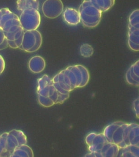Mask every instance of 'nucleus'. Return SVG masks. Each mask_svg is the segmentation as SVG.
Wrapping results in <instances>:
<instances>
[{
	"instance_id": "obj_1",
	"label": "nucleus",
	"mask_w": 139,
	"mask_h": 157,
	"mask_svg": "<svg viewBox=\"0 0 139 157\" xmlns=\"http://www.w3.org/2000/svg\"><path fill=\"white\" fill-rule=\"evenodd\" d=\"M89 78L88 69L83 65H77L60 71L53 77L52 82L58 93L67 94L74 89L85 86Z\"/></svg>"
},
{
	"instance_id": "obj_2",
	"label": "nucleus",
	"mask_w": 139,
	"mask_h": 157,
	"mask_svg": "<svg viewBox=\"0 0 139 157\" xmlns=\"http://www.w3.org/2000/svg\"><path fill=\"white\" fill-rule=\"evenodd\" d=\"M0 28L7 39L8 46L14 49L19 48L24 32L19 17L8 8L0 9Z\"/></svg>"
},
{
	"instance_id": "obj_3",
	"label": "nucleus",
	"mask_w": 139,
	"mask_h": 157,
	"mask_svg": "<svg viewBox=\"0 0 139 157\" xmlns=\"http://www.w3.org/2000/svg\"><path fill=\"white\" fill-rule=\"evenodd\" d=\"M81 22L84 27L94 28L101 22L102 12L92 4L90 0H83L78 9Z\"/></svg>"
},
{
	"instance_id": "obj_4",
	"label": "nucleus",
	"mask_w": 139,
	"mask_h": 157,
	"mask_svg": "<svg viewBox=\"0 0 139 157\" xmlns=\"http://www.w3.org/2000/svg\"><path fill=\"white\" fill-rule=\"evenodd\" d=\"M42 43V35L39 31L37 29L26 31L23 36L21 45L19 48L26 52H34L40 48Z\"/></svg>"
},
{
	"instance_id": "obj_5",
	"label": "nucleus",
	"mask_w": 139,
	"mask_h": 157,
	"mask_svg": "<svg viewBox=\"0 0 139 157\" xmlns=\"http://www.w3.org/2000/svg\"><path fill=\"white\" fill-rule=\"evenodd\" d=\"M19 20L24 31L36 30L40 25L41 15L38 10L28 9L21 12Z\"/></svg>"
},
{
	"instance_id": "obj_6",
	"label": "nucleus",
	"mask_w": 139,
	"mask_h": 157,
	"mask_svg": "<svg viewBox=\"0 0 139 157\" xmlns=\"http://www.w3.org/2000/svg\"><path fill=\"white\" fill-rule=\"evenodd\" d=\"M64 11L62 0H46L42 5V12L47 18L54 19L59 17Z\"/></svg>"
},
{
	"instance_id": "obj_7",
	"label": "nucleus",
	"mask_w": 139,
	"mask_h": 157,
	"mask_svg": "<svg viewBox=\"0 0 139 157\" xmlns=\"http://www.w3.org/2000/svg\"><path fill=\"white\" fill-rule=\"evenodd\" d=\"M128 45L134 51L139 50V28L128 25Z\"/></svg>"
},
{
	"instance_id": "obj_8",
	"label": "nucleus",
	"mask_w": 139,
	"mask_h": 157,
	"mask_svg": "<svg viewBox=\"0 0 139 157\" xmlns=\"http://www.w3.org/2000/svg\"><path fill=\"white\" fill-rule=\"evenodd\" d=\"M62 17L65 22L70 26H76L81 22L78 10L72 8H66L63 11Z\"/></svg>"
},
{
	"instance_id": "obj_9",
	"label": "nucleus",
	"mask_w": 139,
	"mask_h": 157,
	"mask_svg": "<svg viewBox=\"0 0 139 157\" xmlns=\"http://www.w3.org/2000/svg\"><path fill=\"white\" fill-rule=\"evenodd\" d=\"M139 60H137L135 63L132 65L128 70L126 75L127 83L137 87L139 86Z\"/></svg>"
},
{
	"instance_id": "obj_10",
	"label": "nucleus",
	"mask_w": 139,
	"mask_h": 157,
	"mask_svg": "<svg viewBox=\"0 0 139 157\" xmlns=\"http://www.w3.org/2000/svg\"><path fill=\"white\" fill-rule=\"evenodd\" d=\"M45 60L39 56H36L32 57L28 62L29 69L35 74L41 72L45 69Z\"/></svg>"
},
{
	"instance_id": "obj_11",
	"label": "nucleus",
	"mask_w": 139,
	"mask_h": 157,
	"mask_svg": "<svg viewBox=\"0 0 139 157\" xmlns=\"http://www.w3.org/2000/svg\"><path fill=\"white\" fill-rule=\"evenodd\" d=\"M17 9L20 12L28 9H34L39 10L40 8L38 0H17Z\"/></svg>"
},
{
	"instance_id": "obj_12",
	"label": "nucleus",
	"mask_w": 139,
	"mask_h": 157,
	"mask_svg": "<svg viewBox=\"0 0 139 157\" xmlns=\"http://www.w3.org/2000/svg\"><path fill=\"white\" fill-rule=\"evenodd\" d=\"M139 147L137 145H130L120 148L118 156L120 157H139Z\"/></svg>"
},
{
	"instance_id": "obj_13",
	"label": "nucleus",
	"mask_w": 139,
	"mask_h": 157,
	"mask_svg": "<svg viewBox=\"0 0 139 157\" xmlns=\"http://www.w3.org/2000/svg\"><path fill=\"white\" fill-rule=\"evenodd\" d=\"M92 4L102 12L111 10L115 5V0H90Z\"/></svg>"
},
{
	"instance_id": "obj_14",
	"label": "nucleus",
	"mask_w": 139,
	"mask_h": 157,
	"mask_svg": "<svg viewBox=\"0 0 139 157\" xmlns=\"http://www.w3.org/2000/svg\"><path fill=\"white\" fill-rule=\"evenodd\" d=\"M33 156V152L31 147L26 144H24L17 146L10 157H31Z\"/></svg>"
},
{
	"instance_id": "obj_15",
	"label": "nucleus",
	"mask_w": 139,
	"mask_h": 157,
	"mask_svg": "<svg viewBox=\"0 0 139 157\" xmlns=\"http://www.w3.org/2000/svg\"><path fill=\"white\" fill-rule=\"evenodd\" d=\"M8 133L5 132L0 135V157H10L7 150V136Z\"/></svg>"
},
{
	"instance_id": "obj_16",
	"label": "nucleus",
	"mask_w": 139,
	"mask_h": 157,
	"mask_svg": "<svg viewBox=\"0 0 139 157\" xmlns=\"http://www.w3.org/2000/svg\"><path fill=\"white\" fill-rule=\"evenodd\" d=\"M123 122H115L106 127L105 129H104L103 134L108 141L110 142L111 136L113 135L114 132L118 128V127L122 124Z\"/></svg>"
},
{
	"instance_id": "obj_17",
	"label": "nucleus",
	"mask_w": 139,
	"mask_h": 157,
	"mask_svg": "<svg viewBox=\"0 0 139 157\" xmlns=\"http://www.w3.org/2000/svg\"><path fill=\"white\" fill-rule=\"evenodd\" d=\"M7 145L8 151L9 153L10 156L17 146H19V143L17 140V138H15V136L13 134L9 132L8 133L7 136Z\"/></svg>"
},
{
	"instance_id": "obj_18",
	"label": "nucleus",
	"mask_w": 139,
	"mask_h": 157,
	"mask_svg": "<svg viewBox=\"0 0 139 157\" xmlns=\"http://www.w3.org/2000/svg\"><path fill=\"white\" fill-rule=\"evenodd\" d=\"M128 25L134 27L139 28V10H134L131 13L128 17Z\"/></svg>"
},
{
	"instance_id": "obj_19",
	"label": "nucleus",
	"mask_w": 139,
	"mask_h": 157,
	"mask_svg": "<svg viewBox=\"0 0 139 157\" xmlns=\"http://www.w3.org/2000/svg\"><path fill=\"white\" fill-rule=\"evenodd\" d=\"M80 53L84 58H89L94 53V48L88 44H84L80 47Z\"/></svg>"
},
{
	"instance_id": "obj_20",
	"label": "nucleus",
	"mask_w": 139,
	"mask_h": 157,
	"mask_svg": "<svg viewBox=\"0 0 139 157\" xmlns=\"http://www.w3.org/2000/svg\"><path fill=\"white\" fill-rule=\"evenodd\" d=\"M9 133L12 134L17 138V140L19 143V145H24L27 144V137L23 132L20 130L13 129L9 132Z\"/></svg>"
},
{
	"instance_id": "obj_21",
	"label": "nucleus",
	"mask_w": 139,
	"mask_h": 157,
	"mask_svg": "<svg viewBox=\"0 0 139 157\" xmlns=\"http://www.w3.org/2000/svg\"><path fill=\"white\" fill-rule=\"evenodd\" d=\"M39 102L45 107H50L54 105V103L52 100L49 98H45L41 96L38 95Z\"/></svg>"
},
{
	"instance_id": "obj_22",
	"label": "nucleus",
	"mask_w": 139,
	"mask_h": 157,
	"mask_svg": "<svg viewBox=\"0 0 139 157\" xmlns=\"http://www.w3.org/2000/svg\"><path fill=\"white\" fill-rule=\"evenodd\" d=\"M139 98H137L136 100H135L133 102V108L135 114L137 116V118L139 117Z\"/></svg>"
},
{
	"instance_id": "obj_23",
	"label": "nucleus",
	"mask_w": 139,
	"mask_h": 157,
	"mask_svg": "<svg viewBox=\"0 0 139 157\" xmlns=\"http://www.w3.org/2000/svg\"><path fill=\"white\" fill-rule=\"evenodd\" d=\"M5 61L2 56L0 55V75L2 74L5 69Z\"/></svg>"
},
{
	"instance_id": "obj_24",
	"label": "nucleus",
	"mask_w": 139,
	"mask_h": 157,
	"mask_svg": "<svg viewBox=\"0 0 139 157\" xmlns=\"http://www.w3.org/2000/svg\"><path fill=\"white\" fill-rule=\"evenodd\" d=\"M6 42H8L7 39L2 29L0 28V45Z\"/></svg>"
}]
</instances>
